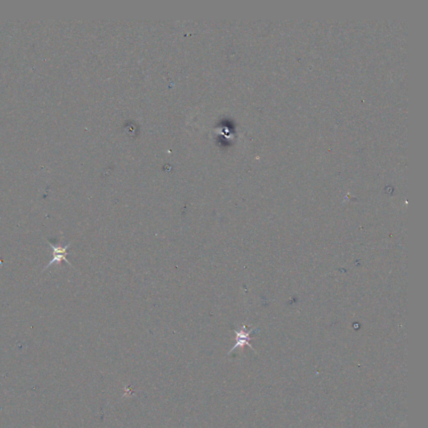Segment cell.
<instances>
[{"label": "cell", "mask_w": 428, "mask_h": 428, "mask_svg": "<svg viewBox=\"0 0 428 428\" xmlns=\"http://www.w3.org/2000/svg\"><path fill=\"white\" fill-rule=\"evenodd\" d=\"M254 329H252V330H249V331H247L246 330V325H243L242 326L241 329L238 331V330H234V332L236 334V344L234 345L231 349H230V351L228 353V354H230L232 351H234V349H237L238 347H240L241 349H243L245 345H248V346L250 347L253 350H254V348L252 346L249 341L251 340V338H250V334H251L253 331H254ZM255 351V350H254Z\"/></svg>", "instance_id": "obj_1"}, {"label": "cell", "mask_w": 428, "mask_h": 428, "mask_svg": "<svg viewBox=\"0 0 428 428\" xmlns=\"http://www.w3.org/2000/svg\"><path fill=\"white\" fill-rule=\"evenodd\" d=\"M49 246L51 247L53 258H52V260L49 262V264L45 267L44 271L47 268H49V266H51L53 263H60V262L63 260L65 261L69 265L72 266V264H70V263H69L66 258L67 255L69 254V253H67V249H69V247H70V244H69L68 245L64 247L54 246V245H53V244L49 243Z\"/></svg>", "instance_id": "obj_2"}]
</instances>
